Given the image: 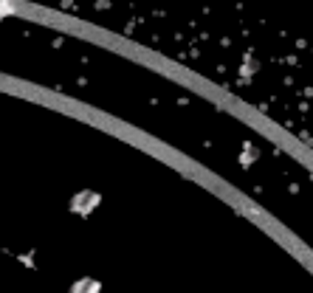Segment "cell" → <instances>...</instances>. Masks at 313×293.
<instances>
[{
  "label": "cell",
  "instance_id": "cell-2",
  "mask_svg": "<svg viewBox=\"0 0 313 293\" xmlns=\"http://www.w3.org/2000/svg\"><path fill=\"white\" fill-rule=\"evenodd\" d=\"M71 293H99V282H96V279H79V282L71 288Z\"/></svg>",
  "mask_w": 313,
  "mask_h": 293
},
{
  "label": "cell",
  "instance_id": "cell-1",
  "mask_svg": "<svg viewBox=\"0 0 313 293\" xmlns=\"http://www.w3.org/2000/svg\"><path fill=\"white\" fill-rule=\"evenodd\" d=\"M96 206H99V195H96V192H79L77 198L71 200V209H74L77 215H90Z\"/></svg>",
  "mask_w": 313,
  "mask_h": 293
}]
</instances>
